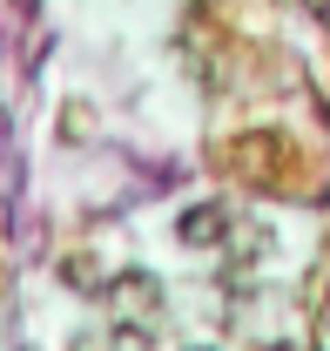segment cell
Masks as SVG:
<instances>
[{
  "instance_id": "cell-1",
  "label": "cell",
  "mask_w": 330,
  "mask_h": 351,
  "mask_svg": "<svg viewBox=\"0 0 330 351\" xmlns=\"http://www.w3.org/2000/svg\"><path fill=\"white\" fill-rule=\"evenodd\" d=\"M182 237H189V243H216V237H223V210H189V217H182Z\"/></svg>"
}]
</instances>
